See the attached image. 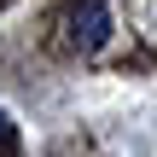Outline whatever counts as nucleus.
Returning <instances> with one entry per match:
<instances>
[{
    "label": "nucleus",
    "mask_w": 157,
    "mask_h": 157,
    "mask_svg": "<svg viewBox=\"0 0 157 157\" xmlns=\"http://www.w3.org/2000/svg\"><path fill=\"white\" fill-rule=\"evenodd\" d=\"M70 41H76L82 52L105 47V41H111V12H105L99 0H82V6H70Z\"/></svg>",
    "instance_id": "obj_1"
},
{
    "label": "nucleus",
    "mask_w": 157,
    "mask_h": 157,
    "mask_svg": "<svg viewBox=\"0 0 157 157\" xmlns=\"http://www.w3.org/2000/svg\"><path fill=\"white\" fill-rule=\"evenodd\" d=\"M0 146H12V122H6V111H0Z\"/></svg>",
    "instance_id": "obj_2"
}]
</instances>
